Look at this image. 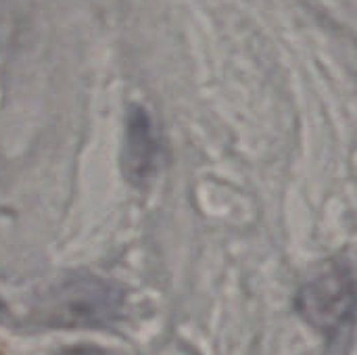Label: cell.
<instances>
[{"label":"cell","instance_id":"cell-3","mask_svg":"<svg viewBox=\"0 0 357 355\" xmlns=\"http://www.w3.org/2000/svg\"><path fill=\"white\" fill-rule=\"evenodd\" d=\"M161 157L159 134L151 115L142 107H132L128 117L126 146H123V167L128 180L136 186H144L157 174Z\"/></svg>","mask_w":357,"mask_h":355},{"label":"cell","instance_id":"cell-5","mask_svg":"<svg viewBox=\"0 0 357 355\" xmlns=\"http://www.w3.org/2000/svg\"><path fill=\"white\" fill-rule=\"evenodd\" d=\"M0 312H2V303H0Z\"/></svg>","mask_w":357,"mask_h":355},{"label":"cell","instance_id":"cell-1","mask_svg":"<svg viewBox=\"0 0 357 355\" xmlns=\"http://www.w3.org/2000/svg\"><path fill=\"white\" fill-rule=\"evenodd\" d=\"M299 310L331 341H343L356 322L357 276L354 268L343 259L324 266L303 285Z\"/></svg>","mask_w":357,"mask_h":355},{"label":"cell","instance_id":"cell-4","mask_svg":"<svg viewBox=\"0 0 357 355\" xmlns=\"http://www.w3.org/2000/svg\"><path fill=\"white\" fill-rule=\"evenodd\" d=\"M61 355H107V354H102L100 349H94V347H73V349H65Z\"/></svg>","mask_w":357,"mask_h":355},{"label":"cell","instance_id":"cell-2","mask_svg":"<svg viewBox=\"0 0 357 355\" xmlns=\"http://www.w3.org/2000/svg\"><path fill=\"white\" fill-rule=\"evenodd\" d=\"M121 305V295L115 287L98 278H73L48 293L38 305L42 324L73 328L100 326L115 318Z\"/></svg>","mask_w":357,"mask_h":355}]
</instances>
